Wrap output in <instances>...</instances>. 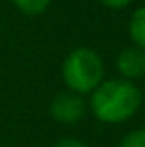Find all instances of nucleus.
Returning a JSON list of instances; mask_svg holds the SVG:
<instances>
[{"label":"nucleus","instance_id":"obj_1","mask_svg":"<svg viewBox=\"0 0 145 147\" xmlns=\"http://www.w3.org/2000/svg\"><path fill=\"white\" fill-rule=\"evenodd\" d=\"M142 106V91L127 78L102 80L89 99L93 115L102 123H123Z\"/></svg>","mask_w":145,"mask_h":147},{"label":"nucleus","instance_id":"obj_2","mask_svg":"<svg viewBox=\"0 0 145 147\" xmlns=\"http://www.w3.org/2000/svg\"><path fill=\"white\" fill-rule=\"evenodd\" d=\"M62 76L71 91L78 95L91 93L104 76V63L95 50L80 47L67 54L62 65Z\"/></svg>","mask_w":145,"mask_h":147},{"label":"nucleus","instance_id":"obj_3","mask_svg":"<svg viewBox=\"0 0 145 147\" xmlns=\"http://www.w3.org/2000/svg\"><path fill=\"white\" fill-rule=\"evenodd\" d=\"M50 114L56 121L65 123V125L78 123L86 115V100L82 99V95L75 93V91L60 93L50 104Z\"/></svg>","mask_w":145,"mask_h":147},{"label":"nucleus","instance_id":"obj_4","mask_svg":"<svg viewBox=\"0 0 145 147\" xmlns=\"http://www.w3.org/2000/svg\"><path fill=\"white\" fill-rule=\"evenodd\" d=\"M117 71L127 80L143 78L145 76V50L136 47V45L121 50L119 56H117Z\"/></svg>","mask_w":145,"mask_h":147},{"label":"nucleus","instance_id":"obj_5","mask_svg":"<svg viewBox=\"0 0 145 147\" xmlns=\"http://www.w3.org/2000/svg\"><path fill=\"white\" fill-rule=\"evenodd\" d=\"M128 34L136 47L145 50V6L138 7L132 13L130 22H128Z\"/></svg>","mask_w":145,"mask_h":147},{"label":"nucleus","instance_id":"obj_6","mask_svg":"<svg viewBox=\"0 0 145 147\" xmlns=\"http://www.w3.org/2000/svg\"><path fill=\"white\" fill-rule=\"evenodd\" d=\"M11 2L26 15H39L50 6V0H11Z\"/></svg>","mask_w":145,"mask_h":147},{"label":"nucleus","instance_id":"obj_7","mask_svg":"<svg viewBox=\"0 0 145 147\" xmlns=\"http://www.w3.org/2000/svg\"><path fill=\"white\" fill-rule=\"evenodd\" d=\"M117 147H145V129H136L125 134Z\"/></svg>","mask_w":145,"mask_h":147},{"label":"nucleus","instance_id":"obj_8","mask_svg":"<svg viewBox=\"0 0 145 147\" xmlns=\"http://www.w3.org/2000/svg\"><path fill=\"white\" fill-rule=\"evenodd\" d=\"M106 7H112V9H123L128 4H132L134 0H101Z\"/></svg>","mask_w":145,"mask_h":147},{"label":"nucleus","instance_id":"obj_9","mask_svg":"<svg viewBox=\"0 0 145 147\" xmlns=\"http://www.w3.org/2000/svg\"><path fill=\"white\" fill-rule=\"evenodd\" d=\"M54 147H87V145L82 140H76V138H63Z\"/></svg>","mask_w":145,"mask_h":147}]
</instances>
